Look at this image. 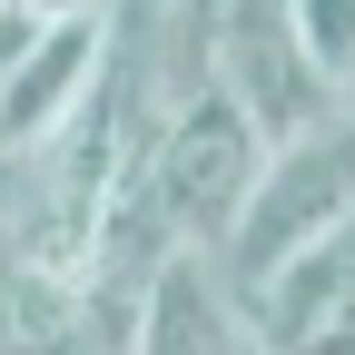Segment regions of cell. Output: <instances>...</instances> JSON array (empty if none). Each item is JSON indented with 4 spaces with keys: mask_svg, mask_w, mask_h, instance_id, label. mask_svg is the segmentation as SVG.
Here are the masks:
<instances>
[{
    "mask_svg": "<svg viewBox=\"0 0 355 355\" xmlns=\"http://www.w3.org/2000/svg\"><path fill=\"white\" fill-rule=\"evenodd\" d=\"M237 326L257 355H355V227L286 257L257 296H237Z\"/></svg>",
    "mask_w": 355,
    "mask_h": 355,
    "instance_id": "cell-4",
    "label": "cell"
},
{
    "mask_svg": "<svg viewBox=\"0 0 355 355\" xmlns=\"http://www.w3.org/2000/svg\"><path fill=\"white\" fill-rule=\"evenodd\" d=\"M257 178H266V148H257V128L207 89V69L168 79V109H158V139H148V207H158L168 247L207 266L217 247H227V227L247 217Z\"/></svg>",
    "mask_w": 355,
    "mask_h": 355,
    "instance_id": "cell-1",
    "label": "cell"
},
{
    "mask_svg": "<svg viewBox=\"0 0 355 355\" xmlns=\"http://www.w3.org/2000/svg\"><path fill=\"white\" fill-rule=\"evenodd\" d=\"M50 20H60V10H40V0H0V79H10L40 40H50Z\"/></svg>",
    "mask_w": 355,
    "mask_h": 355,
    "instance_id": "cell-8",
    "label": "cell"
},
{
    "mask_svg": "<svg viewBox=\"0 0 355 355\" xmlns=\"http://www.w3.org/2000/svg\"><path fill=\"white\" fill-rule=\"evenodd\" d=\"M99 60H109V10H60L50 40L0 79V158H30L40 139H50V128L89 99Z\"/></svg>",
    "mask_w": 355,
    "mask_h": 355,
    "instance_id": "cell-5",
    "label": "cell"
},
{
    "mask_svg": "<svg viewBox=\"0 0 355 355\" xmlns=\"http://www.w3.org/2000/svg\"><path fill=\"white\" fill-rule=\"evenodd\" d=\"M128 355H247V326H237L227 286L188 257V266H168L148 286L139 326H128Z\"/></svg>",
    "mask_w": 355,
    "mask_h": 355,
    "instance_id": "cell-6",
    "label": "cell"
},
{
    "mask_svg": "<svg viewBox=\"0 0 355 355\" xmlns=\"http://www.w3.org/2000/svg\"><path fill=\"white\" fill-rule=\"evenodd\" d=\"M247 355H257V345H247Z\"/></svg>",
    "mask_w": 355,
    "mask_h": 355,
    "instance_id": "cell-9",
    "label": "cell"
},
{
    "mask_svg": "<svg viewBox=\"0 0 355 355\" xmlns=\"http://www.w3.org/2000/svg\"><path fill=\"white\" fill-rule=\"evenodd\" d=\"M198 69L207 89L227 99L247 128H257V148L266 158H286L306 148L316 128L345 119V99L306 69L296 50V20H286V0H237V10H198Z\"/></svg>",
    "mask_w": 355,
    "mask_h": 355,
    "instance_id": "cell-2",
    "label": "cell"
},
{
    "mask_svg": "<svg viewBox=\"0 0 355 355\" xmlns=\"http://www.w3.org/2000/svg\"><path fill=\"white\" fill-rule=\"evenodd\" d=\"M336 227H355V109H345L336 128H316L306 148L266 158V178H257L247 217L227 227V247L207 257V277L227 286V306H237V296H257L266 277H277L286 257L326 247Z\"/></svg>",
    "mask_w": 355,
    "mask_h": 355,
    "instance_id": "cell-3",
    "label": "cell"
},
{
    "mask_svg": "<svg viewBox=\"0 0 355 355\" xmlns=\"http://www.w3.org/2000/svg\"><path fill=\"white\" fill-rule=\"evenodd\" d=\"M286 20H296L306 69H316L336 99H355V0H286Z\"/></svg>",
    "mask_w": 355,
    "mask_h": 355,
    "instance_id": "cell-7",
    "label": "cell"
}]
</instances>
